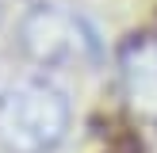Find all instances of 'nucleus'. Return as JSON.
Returning <instances> with one entry per match:
<instances>
[{
	"label": "nucleus",
	"instance_id": "nucleus-2",
	"mask_svg": "<svg viewBox=\"0 0 157 153\" xmlns=\"http://www.w3.org/2000/svg\"><path fill=\"white\" fill-rule=\"evenodd\" d=\"M23 42L38 61H58L65 54L81 50L84 38H81V23L73 15H61L54 8H35L23 19Z\"/></svg>",
	"mask_w": 157,
	"mask_h": 153
},
{
	"label": "nucleus",
	"instance_id": "nucleus-1",
	"mask_svg": "<svg viewBox=\"0 0 157 153\" xmlns=\"http://www.w3.org/2000/svg\"><path fill=\"white\" fill-rule=\"evenodd\" d=\"M69 134V99L50 80H23L0 92V145L8 153H50Z\"/></svg>",
	"mask_w": 157,
	"mask_h": 153
},
{
	"label": "nucleus",
	"instance_id": "nucleus-3",
	"mask_svg": "<svg viewBox=\"0 0 157 153\" xmlns=\"http://www.w3.org/2000/svg\"><path fill=\"white\" fill-rule=\"evenodd\" d=\"M123 88L138 111H157V42L142 38L123 50Z\"/></svg>",
	"mask_w": 157,
	"mask_h": 153
}]
</instances>
